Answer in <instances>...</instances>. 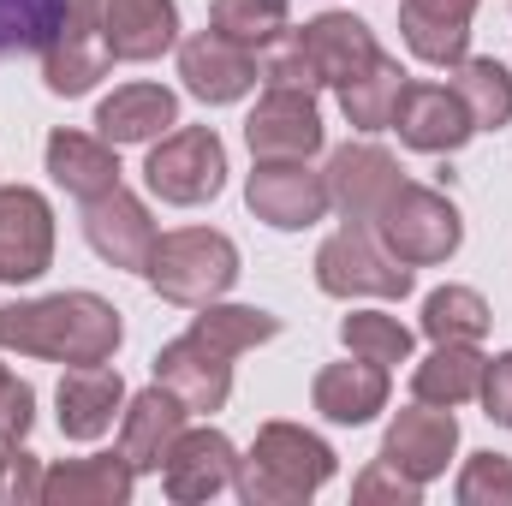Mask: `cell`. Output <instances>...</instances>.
I'll use <instances>...</instances> for the list:
<instances>
[{
  "label": "cell",
  "mask_w": 512,
  "mask_h": 506,
  "mask_svg": "<svg viewBox=\"0 0 512 506\" xmlns=\"http://www.w3.org/2000/svg\"><path fill=\"white\" fill-rule=\"evenodd\" d=\"M179 126V96L167 84H120L102 108H96V131L126 149V143H155Z\"/></svg>",
  "instance_id": "d4e9b609"
},
{
  "label": "cell",
  "mask_w": 512,
  "mask_h": 506,
  "mask_svg": "<svg viewBox=\"0 0 512 506\" xmlns=\"http://www.w3.org/2000/svg\"><path fill=\"white\" fill-rule=\"evenodd\" d=\"M352 501H364V506H417L423 501V483L417 477H405L399 465H387V459H376L358 483H352Z\"/></svg>",
  "instance_id": "8d00e7d4"
},
{
  "label": "cell",
  "mask_w": 512,
  "mask_h": 506,
  "mask_svg": "<svg viewBox=\"0 0 512 506\" xmlns=\"http://www.w3.org/2000/svg\"><path fill=\"white\" fill-rule=\"evenodd\" d=\"M453 495H459V506H512V459L507 453H471Z\"/></svg>",
  "instance_id": "d590c367"
},
{
  "label": "cell",
  "mask_w": 512,
  "mask_h": 506,
  "mask_svg": "<svg viewBox=\"0 0 512 506\" xmlns=\"http://www.w3.org/2000/svg\"><path fill=\"white\" fill-rule=\"evenodd\" d=\"M334 471H340V459L322 435H310L304 423H262L251 453L233 471V489L245 506H298Z\"/></svg>",
  "instance_id": "7a4b0ae2"
},
{
  "label": "cell",
  "mask_w": 512,
  "mask_h": 506,
  "mask_svg": "<svg viewBox=\"0 0 512 506\" xmlns=\"http://www.w3.org/2000/svg\"><path fill=\"white\" fill-rule=\"evenodd\" d=\"M298 42H304V54L316 60L322 90H340L346 78H358V72L382 54L376 30H370L364 18H352V12H316V18L298 30Z\"/></svg>",
  "instance_id": "7402d4cb"
},
{
  "label": "cell",
  "mask_w": 512,
  "mask_h": 506,
  "mask_svg": "<svg viewBox=\"0 0 512 506\" xmlns=\"http://www.w3.org/2000/svg\"><path fill=\"white\" fill-rule=\"evenodd\" d=\"M489 322L495 316H489L483 292H471V286H435L423 298V334L435 346H477L489 334Z\"/></svg>",
  "instance_id": "4dcf8cb0"
},
{
  "label": "cell",
  "mask_w": 512,
  "mask_h": 506,
  "mask_svg": "<svg viewBox=\"0 0 512 506\" xmlns=\"http://www.w3.org/2000/svg\"><path fill=\"white\" fill-rule=\"evenodd\" d=\"M48 179L66 191V197H78V203H90V197H102V191H114L120 185V149L96 131H54L48 137Z\"/></svg>",
  "instance_id": "603a6c76"
},
{
  "label": "cell",
  "mask_w": 512,
  "mask_h": 506,
  "mask_svg": "<svg viewBox=\"0 0 512 506\" xmlns=\"http://www.w3.org/2000/svg\"><path fill=\"white\" fill-rule=\"evenodd\" d=\"M310 405L340 423V429H358L370 423L376 411H387V364H370V358H346V364H328L316 387H310Z\"/></svg>",
  "instance_id": "cb8c5ba5"
},
{
  "label": "cell",
  "mask_w": 512,
  "mask_h": 506,
  "mask_svg": "<svg viewBox=\"0 0 512 506\" xmlns=\"http://www.w3.org/2000/svg\"><path fill=\"white\" fill-rule=\"evenodd\" d=\"M143 280H149L167 304H179V310H203V304H215V298L233 292V280H239V245H233L227 233H215V227H179V233H161L155 251H149Z\"/></svg>",
  "instance_id": "3957f363"
},
{
  "label": "cell",
  "mask_w": 512,
  "mask_h": 506,
  "mask_svg": "<svg viewBox=\"0 0 512 506\" xmlns=\"http://www.w3.org/2000/svg\"><path fill=\"white\" fill-rule=\"evenodd\" d=\"M316 286L328 298H405L411 292V268L376 239V227H352L346 221L316 251Z\"/></svg>",
  "instance_id": "8992f818"
},
{
  "label": "cell",
  "mask_w": 512,
  "mask_h": 506,
  "mask_svg": "<svg viewBox=\"0 0 512 506\" xmlns=\"http://www.w3.org/2000/svg\"><path fill=\"white\" fill-rule=\"evenodd\" d=\"M256 78H262V90H304V96H316V90H322V72H316V60L304 54L298 30L274 36V42L256 54Z\"/></svg>",
  "instance_id": "e575fe53"
},
{
  "label": "cell",
  "mask_w": 512,
  "mask_h": 506,
  "mask_svg": "<svg viewBox=\"0 0 512 506\" xmlns=\"http://www.w3.org/2000/svg\"><path fill=\"white\" fill-rule=\"evenodd\" d=\"M453 453H459V417L447 405H423L417 399V405H405L387 423V435H382V459L399 465L405 477H417V483H435Z\"/></svg>",
  "instance_id": "4fadbf2b"
},
{
  "label": "cell",
  "mask_w": 512,
  "mask_h": 506,
  "mask_svg": "<svg viewBox=\"0 0 512 506\" xmlns=\"http://www.w3.org/2000/svg\"><path fill=\"white\" fill-rule=\"evenodd\" d=\"M102 42L114 60H161L179 42V6L173 0H102Z\"/></svg>",
  "instance_id": "ffe728a7"
},
{
  "label": "cell",
  "mask_w": 512,
  "mask_h": 506,
  "mask_svg": "<svg viewBox=\"0 0 512 506\" xmlns=\"http://www.w3.org/2000/svg\"><path fill=\"white\" fill-rule=\"evenodd\" d=\"M322 179H328L334 209H340L352 227H376V215L387 209V197L405 185L399 161L387 155L382 143H340V149L328 155Z\"/></svg>",
  "instance_id": "9c48e42d"
},
{
  "label": "cell",
  "mask_w": 512,
  "mask_h": 506,
  "mask_svg": "<svg viewBox=\"0 0 512 506\" xmlns=\"http://www.w3.org/2000/svg\"><path fill=\"white\" fill-rule=\"evenodd\" d=\"M405 84H411V72H405L393 54H376L358 78H346V84H340V114H346V126L393 131V114H399Z\"/></svg>",
  "instance_id": "484cf974"
},
{
  "label": "cell",
  "mask_w": 512,
  "mask_h": 506,
  "mask_svg": "<svg viewBox=\"0 0 512 506\" xmlns=\"http://www.w3.org/2000/svg\"><path fill=\"white\" fill-rule=\"evenodd\" d=\"M483 411L501 423V429H512V352H501V358H489V370H483Z\"/></svg>",
  "instance_id": "ab89813d"
},
{
  "label": "cell",
  "mask_w": 512,
  "mask_h": 506,
  "mask_svg": "<svg viewBox=\"0 0 512 506\" xmlns=\"http://www.w3.org/2000/svg\"><path fill=\"white\" fill-rule=\"evenodd\" d=\"M233 471H239V447L221 429L203 423V429H179V441L167 447L161 489H167V501L197 506V501H215L221 489H233Z\"/></svg>",
  "instance_id": "30bf717a"
},
{
  "label": "cell",
  "mask_w": 512,
  "mask_h": 506,
  "mask_svg": "<svg viewBox=\"0 0 512 506\" xmlns=\"http://www.w3.org/2000/svg\"><path fill=\"white\" fill-rule=\"evenodd\" d=\"M54 405H60V435L66 441H96L126 411V381L108 364H66V376L54 387Z\"/></svg>",
  "instance_id": "e0dca14e"
},
{
  "label": "cell",
  "mask_w": 512,
  "mask_h": 506,
  "mask_svg": "<svg viewBox=\"0 0 512 506\" xmlns=\"http://www.w3.org/2000/svg\"><path fill=\"white\" fill-rule=\"evenodd\" d=\"M72 18V0H0V54L12 48H48Z\"/></svg>",
  "instance_id": "836d02e7"
},
{
  "label": "cell",
  "mask_w": 512,
  "mask_h": 506,
  "mask_svg": "<svg viewBox=\"0 0 512 506\" xmlns=\"http://www.w3.org/2000/svg\"><path fill=\"white\" fill-rule=\"evenodd\" d=\"M155 381L173 387L191 417H215V411L233 399V358L215 352L209 340H197V334L185 328L179 340H167V346L155 352Z\"/></svg>",
  "instance_id": "7c38bea8"
},
{
  "label": "cell",
  "mask_w": 512,
  "mask_h": 506,
  "mask_svg": "<svg viewBox=\"0 0 512 506\" xmlns=\"http://www.w3.org/2000/svg\"><path fill=\"white\" fill-rule=\"evenodd\" d=\"M191 334L209 340V346L227 352V358H245V352L268 346V340L280 334V316H268V310H256V304H221V298H215V304L197 310Z\"/></svg>",
  "instance_id": "f546056e"
},
{
  "label": "cell",
  "mask_w": 512,
  "mask_h": 506,
  "mask_svg": "<svg viewBox=\"0 0 512 506\" xmlns=\"http://www.w3.org/2000/svg\"><path fill=\"white\" fill-rule=\"evenodd\" d=\"M340 340L352 358H370V364H411V346H417L411 328L387 310H352L340 322Z\"/></svg>",
  "instance_id": "d6a6232c"
},
{
  "label": "cell",
  "mask_w": 512,
  "mask_h": 506,
  "mask_svg": "<svg viewBox=\"0 0 512 506\" xmlns=\"http://www.w3.org/2000/svg\"><path fill=\"white\" fill-rule=\"evenodd\" d=\"M376 239H382L405 268H435V262H447V256L459 251L465 221H459V209H453L441 191L405 179V185L387 197V209L376 215Z\"/></svg>",
  "instance_id": "5b68a950"
},
{
  "label": "cell",
  "mask_w": 512,
  "mask_h": 506,
  "mask_svg": "<svg viewBox=\"0 0 512 506\" xmlns=\"http://www.w3.org/2000/svg\"><path fill=\"white\" fill-rule=\"evenodd\" d=\"M114 54L102 42V30H60L48 48H42V84L54 96H84L108 78Z\"/></svg>",
  "instance_id": "4316f807"
},
{
  "label": "cell",
  "mask_w": 512,
  "mask_h": 506,
  "mask_svg": "<svg viewBox=\"0 0 512 506\" xmlns=\"http://www.w3.org/2000/svg\"><path fill=\"white\" fill-rule=\"evenodd\" d=\"M54 262V209L30 185H0V280L30 286Z\"/></svg>",
  "instance_id": "ba28073f"
},
{
  "label": "cell",
  "mask_w": 512,
  "mask_h": 506,
  "mask_svg": "<svg viewBox=\"0 0 512 506\" xmlns=\"http://www.w3.org/2000/svg\"><path fill=\"white\" fill-rule=\"evenodd\" d=\"M0 501H12V506L42 501V465H36V453L24 441L0 447Z\"/></svg>",
  "instance_id": "74e56055"
},
{
  "label": "cell",
  "mask_w": 512,
  "mask_h": 506,
  "mask_svg": "<svg viewBox=\"0 0 512 506\" xmlns=\"http://www.w3.org/2000/svg\"><path fill=\"white\" fill-rule=\"evenodd\" d=\"M126 322L96 292H54L0 304V352L48 358V364H114Z\"/></svg>",
  "instance_id": "6da1fadb"
},
{
  "label": "cell",
  "mask_w": 512,
  "mask_h": 506,
  "mask_svg": "<svg viewBox=\"0 0 512 506\" xmlns=\"http://www.w3.org/2000/svg\"><path fill=\"white\" fill-rule=\"evenodd\" d=\"M393 131L417 155H453V149H465L477 137V126H471V114H465L453 84H405Z\"/></svg>",
  "instance_id": "2e32d148"
},
{
  "label": "cell",
  "mask_w": 512,
  "mask_h": 506,
  "mask_svg": "<svg viewBox=\"0 0 512 506\" xmlns=\"http://www.w3.org/2000/svg\"><path fill=\"white\" fill-rule=\"evenodd\" d=\"M30 423H36V387L18 376L0 381V447H12V441H24L30 435Z\"/></svg>",
  "instance_id": "f35d334b"
},
{
  "label": "cell",
  "mask_w": 512,
  "mask_h": 506,
  "mask_svg": "<svg viewBox=\"0 0 512 506\" xmlns=\"http://www.w3.org/2000/svg\"><path fill=\"white\" fill-rule=\"evenodd\" d=\"M453 90L471 114L477 131H501L512 126V72L495 60V54H465L453 66Z\"/></svg>",
  "instance_id": "f1b7e54d"
},
{
  "label": "cell",
  "mask_w": 512,
  "mask_h": 506,
  "mask_svg": "<svg viewBox=\"0 0 512 506\" xmlns=\"http://www.w3.org/2000/svg\"><path fill=\"white\" fill-rule=\"evenodd\" d=\"M322 114H316V96L304 90H262V102L245 120V143H251L256 161H310L322 149Z\"/></svg>",
  "instance_id": "8fae6325"
},
{
  "label": "cell",
  "mask_w": 512,
  "mask_h": 506,
  "mask_svg": "<svg viewBox=\"0 0 512 506\" xmlns=\"http://www.w3.org/2000/svg\"><path fill=\"white\" fill-rule=\"evenodd\" d=\"M179 78H185V90L197 96V102H209V108H227V102H245L256 84V54L251 48H239V42H227L221 30H197L191 42H179Z\"/></svg>",
  "instance_id": "5bb4252c"
},
{
  "label": "cell",
  "mask_w": 512,
  "mask_h": 506,
  "mask_svg": "<svg viewBox=\"0 0 512 506\" xmlns=\"http://www.w3.org/2000/svg\"><path fill=\"white\" fill-rule=\"evenodd\" d=\"M137 489V465L126 453H90V459H60L42 471V506H126Z\"/></svg>",
  "instance_id": "ac0fdd59"
},
{
  "label": "cell",
  "mask_w": 512,
  "mask_h": 506,
  "mask_svg": "<svg viewBox=\"0 0 512 506\" xmlns=\"http://www.w3.org/2000/svg\"><path fill=\"white\" fill-rule=\"evenodd\" d=\"M471 12L477 0H399V30L405 48L423 66H459L471 54Z\"/></svg>",
  "instance_id": "44dd1931"
},
{
  "label": "cell",
  "mask_w": 512,
  "mask_h": 506,
  "mask_svg": "<svg viewBox=\"0 0 512 506\" xmlns=\"http://www.w3.org/2000/svg\"><path fill=\"white\" fill-rule=\"evenodd\" d=\"M245 203H251L256 221H268L274 233H304V227H316L334 209L328 179L310 161H256L251 185H245Z\"/></svg>",
  "instance_id": "52a82bcc"
},
{
  "label": "cell",
  "mask_w": 512,
  "mask_h": 506,
  "mask_svg": "<svg viewBox=\"0 0 512 506\" xmlns=\"http://www.w3.org/2000/svg\"><path fill=\"white\" fill-rule=\"evenodd\" d=\"M483 370H489V358L477 352V346H435L417 370H411V393L423 399V405H465V399H477L483 393Z\"/></svg>",
  "instance_id": "83f0119b"
},
{
  "label": "cell",
  "mask_w": 512,
  "mask_h": 506,
  "mask_svg": "<svg viewBox=\"0 0 512 506\" xmlns=\"http://www.w3.org/2000/svg\"><path fill=\"white\" fill-rule=\"evenodd\" d=\"M185 417H191L185 399H179L173 387H161V381L126 399V411H120V453L137 465V477H143V471H161V459H167V447L179 441Z\"/></svg>",
  "instance_id": "d6986e66"
},
{
  "label": "cell",
  "mask_w": 512,
  "mask_h": 506,
  "mask_svg": "<svg viewBox=\"0 0 512 506\" xmlns=\"http://www.w3.org/2000/svg\"><path fill=\"white\" fill-rule=\"evenodd\" d=\"M143 179L173 209L215 203L221 185H227V143L215 137V126H173L167 137H155V149L143 161Z\"/></svg>",
  "instance_id": "277c9868"
},
{
  "label": "cell",
  "mask_w": 512,
  "mask_h": 506,
  "mask_svg": "<svg viewBox=\"0 0 512 506\" xmlns=\"http://www.w3.org/2000/svg\"><path fill=\"white\" fill-rule=\"evenodd\" d=\"M84 239H90V251L102 256L108 268H131V274H143L161 233H155L149 209L131 197L126 185H114V191H102V197L84 203Z\"/></svg>",
  "instance_id": "9a60e30c"
},
{
  "label": "cell",
  "mask_w": 512,
  "mask_h": 506,
  "mask_svg": "<svg viewBox=\"0 0 512 506\" xmlns=\"http://www.w3.org/2000/svg\"><path fill=\"white\" fill-rule=\"evenodd\" d=\"M6 376H12V370H6V364H0V381H6Z\"/></svg>",
  "instance_id": "60d3db41"
},
{
  "label": "cell",
  "mask_w": 512,
  "mask_h": 506,
  "mask_svg": "<svg viewBox=\"0 0 512 506\" xmlns=\"http://www.w3.org/2000/svg\"><path fill=\"white\" fill-rule=\"evenodd\" d=\"M286 18H292V0H209V30H221L251 54L286 36Z\"/></svg>",
  "instance_id": "1f68e13d"
}]
</instances>
